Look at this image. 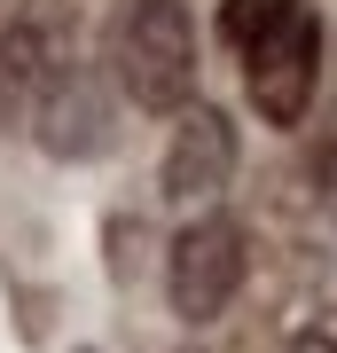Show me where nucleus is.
I'll use <instances>...</instances> for the list:
<instances>
[{"label": "nucleus", "mask_w": 337, "mask_h": 353, "mask_svg": "<svg viewBox=\"0 0 337 353\" xmlns=\"http://www.w3.org/2000/svg\"><path fill=\"white\" fill-rule=\"evenodd\" d=\"M110 87L150 118L196 102V16L188 0H125L110 24Z\"/></svg>", "instance_id": "obj_1"}, {"label": "nucleus", "mask_w": 337, "mask_h": 353, "mask_svg": "<svg viewBox=\"0 0 337 353\" xmlns=\"http://www.w3.org/2000/svg\"><path fill=\"white\" fill-rule=\"evenodd\" d=\"M283 353H337V338H329V330H298Z\"/></svg>", "instance_id": "obj_8"}, {"label": "nucleus", "mask_w": 337, "mask_h": 353, "mask_svg": "<svg viewBox=\"0 0 337 353\" xmlns=\"http://www.w3.org/2000/svg\"><path fill=\"white\" fill-rule=\"evenodd\" d=\"M243 275H251V243H243V228L227 220V212L188 220L181 236H173V252H165V299H173V314L188 330L220 322L227 306H236Z\"/></svg>", "instance_id": "obj_2"}, {"label": "nucleus", "mask_w": 337, "mask_h": 353, "mask_svg": "<svg viewBox=\"0 0 337 353\" xmlns=\"http://www.w3.org/2000/svg\"><path fill=\"white\" fill-rule=\"evenodd\" d=\"M322 220H329V299H337V150L322 157Z\"/></svg>", "instance_id": "obj_7"}, {"label": "nucleus", "mask_w": 337, "mask_h": 353, "mask_svg": "<svg viewBox=\"0 0 337 353\" xmlns=\"http://www.w3.org/2000/svg\"><path fill=\"white\" fill-rule=\"evenodd\" d=\"M314 87H322V16L314 0L298 16H283L259 48H243V94L267 126H306L314 110Z\"/></svg>", "instance_id": "obj_3"}, {"label": "nucleus", "mask_w": 337, "mask_h": 353, "mask_svg": "<svg viewBox=\"0 0 337 353\" xmlns=\"http://www.w3.org/2000/svg\"><path fill=\"white\" fill-rule=\"evenodd\" d=\"M298 8H306V0H220V39L243 55V48H259L283 16H298Z\"/></svg>", "instance_id": "obj_6"}, {"label": "nucleus", "mask_w": 337, "mask_h": 353, "mask_svg": "<svg viewBox=\"0 0 337 353\" xmlns=\"http://www.w3.org/2000/svg\"><path fill=\"white\" fill-rule=\"evenodd\" d=\"M227 181H236V126H227V110H212V102H188V110L173 118L157 189H165V204H181V212L204 220Z\"/></svg>", "instance_id": "obj_5"}, {"label": "nucleus", "mask_w": 337, "mask_h": 353, "mask_svg": "<svg viewBox=\"0 0 337 353\" xmlns=\"http://www.w3.org/2000/svg\"><path fill=\"white\" fill-rule=\"evenodd\" d=\"M32 141L63 165H87L110 150V63H87V55H63L55 79L32 102Z\"/></svg>", "instance_id": "obj_4"}]
</instances>
